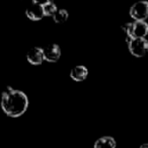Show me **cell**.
Wrapping results in <instances>:
<instances>
[{"label":"cell","instance_id":"3","mask_svg":"<svg viewBox=\"0 0 148 148\" xmlns=\"http://www.w3.org/2000/svg\"><path fill=\"white\" fill-rule=\"evenodd\" d=\"M130 16L135 21H145L148 18V2L139 1L133 4L130 8Z\"/></svg>","mask_w":148,"mask_h":148},{"label":"cell","instance_id":"7","mask_svg":"<svg viewBox=\"0 0 148 148\" xmlns=\"http://www.w3.org/2000/svg\"><path fill=\"white\" fill-rule=\"evenodd\" d=\"M27 61L32 64V65H41L42 62L44 60V55H43V50L42 48L35 47L33 49H31L27 54Z\"/></svg>","mask_w":148,"mask_h":148},{"label":"cell","instance_id":"12","mask_svg":"<svg viewBox=\"0 0 148 148\" xmlns=\"http://www.w3.org/2000/svg\"><path fill=\"white\" fill-rule=\"evenodd\" d=\"M132 25H133V23H125L124 25H122V29L125 32L126 41H127L128 44L133 40V38H132Z\"/></svg>","mask_w":148,"mask_h":148},{"label":"cell","instance_id":"2","mask_svg":"<svg viewBox=\"0 0 148 148\" xmlns=\"http://www.w3.org/2000/svg\"><path fill=\"white\" fill-rule=\"evenodd\" d=\"M128 49L134 57H144L148 53V41L145 38L133 39L128 44Z\"/></svg>","mask_w":148,"mask_h":148},{"label":"cell","instance_id":"1","mask_svg":"<svg viewBox=\"0 0 148 148\" xmlns=\"http://www.w3.org/2000/svg\"><path fill=\"white\" fill-rule=\"evenodd\" d=\"M1 108L8 117L18 118L27 112L29 108V99L23 91L7 87L2 92Z\"/></svg>","mask_w":148,"mask_h":148},{"label":"cell","instance_id":"13","mask_svg":"<svg viewBox=\"0 0 148 148\" xmlns=\"http://www.w3.org/2000/svg\"><path fill=\"white\" fill-rule=\"evenodd\" d=\"M140 148H148V143H145V144H142L140 146Z\"/></svg>","mask_w":148,"mask_h":148},{"label":"cell","instance_id":"4","mask_svg":"<svg viewBox=\"0 0 148 148\" xmlns=\"http://www.w3.org/2000/svg\"><path fill=\"white\" fill-rule=\"evenodd\" d=\"M25 14L32 21H41L44 16H45V12H44L43 8V3H40L39 1H32L31 5L27 8Z\"/></svg>","mask_w":148,"mask_h":148},{"label":"cell","instance_id":"8","mask_svg":"<svg viewBox=\"0 0 148 148\" xmlns=\"http://www.w3.org/2000/svg\"><path fill=\"white\" fill-rule=\"evenodd\" d=\"M87 75H88V70L86 67L82 65L75 66L74 68H72L70 71V77L76 82H81L84 81L86 79Z\"/></svg>","mask_w":148,"mask_h":148},{"label":"cell","instance_id":"9","mask_svg":"<svg viewBox=\"0 0 148 148\" xmlns=\"http://www.w3.org/2000/svg\"><path fill=\"white\" fill-rule=\"evenodd\" d=\"M116 140L111 136H103L95 141L93 148H116Z\"/></svg>","mask_w":148,"mask_h":148},{"label":"cell","instance_id":"11","mask_svg":"<svg viewBox=\"0 0 148 148\" xmlns=\"http://www.w3.org/2000/svg\"><path fill=\"white\" fill-rule=\"evenodd\" d=\"M68 16H69V14H68L67 10H65V9H58L57 12L54 14L53 19L57 23H63L68 19Z\"/></svg>","mask_w":148,"mask_h":148},{"label":"cell","instance_id":"6","mask_svg":"<svg viewBox=\"0 0 148 148\" xmlns=\"http://www.w3.org/2000/svg\"><path fill=\"white\" fill-rule=\"evenodd\" d=\"M148 35V23L146 21H135L132 25V38L141 39Z\"/></svg>","mask_w":148,"mask_h":148},{"label":"cell","instance_id":"5","mask_svg":"<svg viewBox=\"0 0 148 148\" xmlns=\"http://www.w3.org/2000/svg\"><path fill=\"white\" fill-rule=\"evenodd\" d=\"M43 50V55H44V60H46L47 62H57L61 57V50L60 47L57 44H52L47 47L42 48Z\"/></svg>","mask_w":148,"mask_h":148},{"label":"cell","instance_id":"10","mask_svg":"<svg viewBox=\"0 0 148 148\" xmlns=\"http://www.w3.org/2000/svg\"><path fill=\"white\" fill-rule=\"evenodd\" d=\"M43 8L44 12H45V16H54L56 12L58 11V8L56 4L53 1H47V2L43 3Z\"/></svg>","mask_w":148,"mask_h":148}]
</instances>
